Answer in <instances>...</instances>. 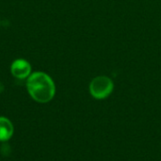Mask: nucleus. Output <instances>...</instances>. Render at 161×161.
<instances>
[{"label": "nucleus", "instance_id": "nucleus-1", "mask_svg": "<svg viewBox=\"0 0 161 161\" xmlns=\"http://www.w3.org/2000/svg\"><path fill=\"white\" fill-rule=\"evenodd\" d=\"M26 89L32 99L42 104L50 102L56 93L53 79L43 72L31 74L26 80Z\"/></svg>", "mask_w": 161, "mask_h": 161}, {"label": "nucleus", "instance_id": "nucleus-2", "mask_svg": "<svg viewBox=\"0 0 161 161\" xmlns=\"http://www.w3.org/2000/svg\"><path fill=\"white\" fill-rule=\"evenodd\" d=\"M114 89V83L108 76L98 75L90 83V92L95 99H105L108 97Z\"/></svg>", "mask_w": 161, "mask_h": 161}, {"label": "nucleus", "instance_id": "nucleus-3", "mask_svg": "<svg viewBox=\"0 0 161 161\" xmlns=\"http://www.w3.org/2000/svg\"><path fill=\"white\" fill-rule=\"evenodd\" d=\"M10 72L14 77L25 79L31 75V65L25 59L19 58L12 62L10 66Z\"/></svg>", "mask_w": 161, "mask_h": 161}, {"label": "nucleus", "instance_id": "nucleus-4", "mask_svg": "<svg viewBox=\"0 0 161 161\" xmlns=\"http://www.w3.org/2000/svg\"><path fill=\"white\" fill-rule=\"evenodd\" d=\"M14 132L12 123L6 117H0V142L8 141Z\"/></svg>", "mask_w": 161, "mask_h": 161}, {"label": "nucleus", "instance_id": "nucleus-5", "mask_svg": "<svg viewBox=\"0 0 161 161\" xmlns=\"http://www.w3.org/2000/svg\"><path fill=\"white\" fill-rule=\"evenodd\" d=\"M3 90H4V86H3V84L0 82V92H3Z\"/></svg>", "mask_w": 161, "mask_h": 161}]
</instances>
